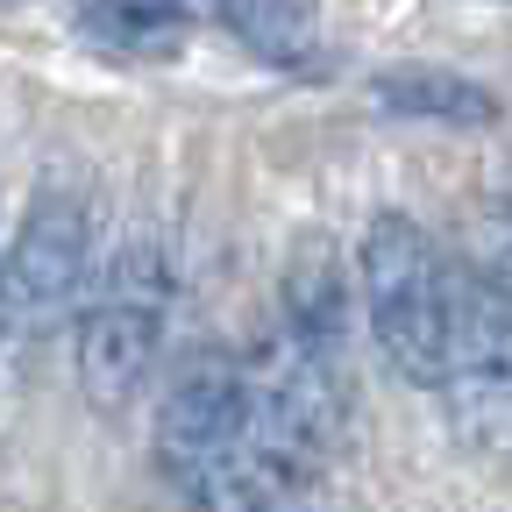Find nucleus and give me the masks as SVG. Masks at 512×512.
I'll use <instances>...</instances> for the list:
<instances>
[{
	"label": "nucleus",
	"mask_w": 512,
	"mask_h": 512,
	"mask_svg": "<svg viewBox=\"0 0 512 512\" xmlns=\"http://www.w3.org/2000/svg\"><path fill=\"white\" fill-rule=\"evenodd\" d=\"M164 306H171L164 264L150 249H128L79 320V384L93 406H128L150 384L164 349Z\"/></svg>",
	"instance_id": "nucleus-3"
},
{
	"label": "nucleus",
	"mask_w": 512,
	"mask_h": 512,
	"mask_svg": "<svg viewBox=\"0 0 512 512\" xmlns=\"http://www.w3.org/2000/svg\"><path fill=\"white\" fill-rule=\"evenodd\" d=\"M377 100L392 114H427V121H463V128H484L498 121V100L470 79H448V72H384L377 79Z\"/></svg>",
	"instance_id": "nucleus-6"
},
{
	"label": "nucleus",
	"mask_w": 512,
	"mask_h": 512,
	"mask_svg": "<svg viewBox=\"0 0 512 512\" xmlns=\"http://www.w3.org/2000/svg\"><path fill=\"white\" fill-rule=\"evenodd\" d=\"M79 29L100 50H136V57H171L178 50V15L157 0H79Z\"/></svg>",
	"instance_id": "nucleus-7"
},
{
	"label": "nucleus",
	"mask_w": 512,
	"mask_h": 512,
	"mask_svg": "<svg viewBox=\"0 0 512 512\" xmlns=\"http://www.w3.org/2000/svg\"><path fill=\"white\" fill-rule=\"evenodd\" d=\"M441 399L477 456H512V285L491 271H448Z\"/></svg>",
	"instance_id": "nucleus-2"
},
{
	"label": "nucleus",
	"mask_w": 512,
	"mask_h": 512,
	"mask_svg": "<svg viewBox=\"0 0 512 512\" xmlns=\"http://www.w3.org/2000/svg\"><path fill=\"white\" fill-rule=\"evenodd\" d=\"M86 271H93V235H86L79 200H64V192H43V200L22 214V228H15V249L0 256L8 328H15V335L57 328V320L79 306Z\"/></svg>",
	"instance_id": "nucleus-5"
},
{
	"label": "nucleus",
	"mask_w": 512,
	"mask_h": 512,
	"mask_svg": "<svg viewBox=\"0 0 512 512\" xmlns=\"http://www.w3.org/2000/svg\"><path fill=\"white\" fill-rule=\"evenodd\" d=\"M242 427H249V377L228 363V356H192L178 370V384L164 392V413H157V463L178 491L207 498L214 477L228 470V456L242 448Z\"/></svg>",
	"instance_id": "nucleus-4"
},
{
	"label": "nucleus",
	"mask_w": 512,
	"mask_h": 512,
	"mask_svg": "<svg viewBox=\"0 0 512 512\" xmlns=\"http://www.w3.org/2000/svg\"><path fill=\"white\" fill-rule=\"evenodd\" d=\"M8 335H15V328H8V292H0V349H8Z\"/></svg>",
	"instance_id": "nucleus-10"
},
{
	"label": "nucleus",
	"mask_w": 512,
	"mask_h": 512,
	"mask_svg": "<svg viewBox=\"0 0 512 512\" xmlns=\"http://www.w3.org/2000/svg\"><path fill=\"white\" fill-rule=\"evenodd\" d=\"M157 8H171L178 22H235V8H242V0H157Z\"/></svg>",
	"instance_id": "nucleus-9"
},
{
	"label": "nucleus",
	"mask_w": 512,
	"mask_h": 512,
	"mask_svg": "<svg viewBox=\"0 0 512 512\" xmlns=\"http://www.w3.org/2000/svg\"><path fill=\"white\" fill-rule=\"evenodd\" d=\"M228 29L271 64H306L313 57V8L306 0H242Z\"/></svg>",
	"instance_id": "nucleus-8"
},
{
	"label": "nucleus",
	"mask_w": 512,
	"mask_h": 512,
	"mask_svg": "<svg viewBox=\"0 0 512 512\" xmlns=\"http://www.w3.org/2000/svg\"><path fill=\"white\" fill-rule=\"evenodd\" d=\"M370 335L406 384H441L448 363V264L413 214H377L363 235Z\"/></svg>",
	"instance_id": "nucleus-1"
}]
</instances>
